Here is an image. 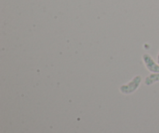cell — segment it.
Masks as SVG:
<instances>
[{
  "mask_svg": "<svg viewBox=\"0 0 159 133\" xmlns=\"http://www.w3.org/2000/svg\"><path fill=\"white\" fill-rule=\"evenodd\" d=\"M158 64H159V54H158Z\"/></svg>",
  "mask_w": 159,
  "mask_h": 133,
  "instance_id": "cell-4",
  "label": "cell"
},
{
  "mask_svg": "<svg viewBox=\"0 0 159 133\" xmlns=\"http://www.w3.org/2000/svg\"><path fill=\"white\" fill-rule=\"evenodd\" d=\"M158 81H159V74H153L149 76L146 79L145 83L147 85H151V84L154 83L155 82H158Z\"/></svg>",
  "mask_w": 159,
  "mask_h": 133,
  "instance_id": "cell-3",
  "label": "cell"
},
{
  "mask_svg": "<svg viewBox=\"0 0 159 133\" xmlns=\"http://www.w3.org/2000/svg\"><path fill=\"white\" fill-rule=\"evenodd\" d=\"M141 79L139 77H137L134 79L133 82L130 83L128 86H125V87H121V91L123 93H130L131 92H133L134 90H136V88H138V85H139V83Z\"/></svg>",
  "mask_w": 159,
  "mask_h": 133,
  "instance_id": "cell-2",
  "label": "cell"
},
{
  "mask_svg": "<svg viewBox=\"0 0 159 133\" xmlns=\"http://www.w3.org/2000/svg\"><path fill=\"white\" fill-rule=\"evenodd\" d=\"M144 59L148 69L150 71L155 72V73H159V65L155 64V62H154V60L152 59V57H151L150 55H145L144 56Z\"/></svg>",
  "mask_w": 159,
  "mask_h": 133,
  "instance_id": "cell-1",
  "label": "cell"
}]
</instances>
